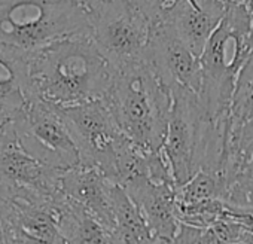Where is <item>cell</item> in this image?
Instances as JSON below:
<instances>
[{"label": "cell", "mask_w": 253, "mask_h": 244, "mask_svg": "<svg viewBox=\"0 0 253 244\" xmlns=\"http://www.w3.org/2000/svg\"><path fill=\"white\" fill-rule=\"evenodd\" d=\"M58 225L64 244H122L113 229L67 198L58 204Z\"/></svg>", "instance_id": "16"}, {"label": "cell", "mask_w": 253, "mask_h": 244, "mask_svg": "<svg viewBox=\"0 0 253 244\" xmlns=\"http://www.w3.org/2000/svg\"><path fill=\"white\" fill-rule=\"evenodd\" d=\"M0 244H11V204L0 197Z\"/></svg>", "instance_id": "21"}, {"label": "cell", "mask_w": 253, "mask_h": 244, "mask_svg": "<svg viewBox=\"0 0 253 244\" xmlns=\"http://www.w3.org/2000/svg\"><path fill=\"white\" fill-rule=\"evenodd\" d=\"M9 204L11 244H64L58 225V204L21 201H9Z\"/></svg>", "instance_id": "14"}, {"label": "cell", "mask_w": 253, "mask_h": 244, "mask_svg": "<svg viewBox=\"0 0 253 244\" xmlns=\"http://www.w3.org/2000/svg\"><path fill=\"white\" fill-rule=\"evenodd\" d=\"M11 119H9V116L3 112V110H0V130H2L8 122H9Z\"/></svg>", "instance_id": "24"}, {"label": "cell", "mask_w": 253, "mask_h": 244, "mask_svg": "<svg viewBox=\"0 0 253 244\" xmlns=\"http://www.w3.org/2000/svg\"><path fill=\"white\" fill-rule=\"evenodd\" d=\"M177 2L179 0H133V3L146 15L152 26L161 23ZM188 2L194 6H198V0H188Z\"/></svg>", "instance_id": "20"}, {"label": "cell", "mask_w": 253, "mask_h": 244, "mask_svg": "<svg viewBox=\"0 0 253 244\" xmlns=\"http://www.w3.org/2000/svg\"><path fill=\"white\" fill-rule=\"evenodd\" d=\"M253 237V228L238 222H219L207 228L179 223L169 244H240Z\"/></svg>", "instance_id": "18"}, {"label": "cell", "mask_w": 253, "mask_h": 244, "mask_svg": "<svg viewBox=\"0 0 253 244\" xmlns=\"http://www.w3.org/2000/svg\"><path fill=\"white\" fill-rule=\"evenodd\" d=\"M122 134L148 154H160L171 110V94L143 60L115 72L103 98Z\"/></svg>", "instance_id": "2"}, {"label": "cell", "mask_w": 253, "mask_h": 244, "mask_svg": "<svg viewBox=\"0 0 253 244\" xmlns=\"http://www.w3.org/2000/svg\"><path fill=\"white\" fill-rule=\"evenodd\" d=\"M240 244H253V237H250L247 241H243V243H240Z\"/></svg>", "instance_id": "26"}, {"label": "cell", "mask_w": 253, "mask_h": 244, "mask_svg": "<svg viewBox=\"0 0 253 244\" xmlns=\"http://www.w3.org/2000/svg\"><path fill=\"white\" fill-rule=\"evenodd\" d=\"M29 55L0 43V110L9 119L35 100L29 75Z\"/></svg>", "instance_id": "15"}, {"label": "cell", "mask_w": 253, "mask_h": 244, "mask_svg": "<svg viewBox=\"0 0 253 244\" xmlns=\"http://www.w3.org/2000/svg\"><path fill=\"white\" fill-rule=\"evenodd\" d=\"M253 121V51L238 72L229 106L228 122L231 127H241Z\"/></svg>", "instance_id": "19"}, {"label": "cell", "mask_w": 253, "mask_h": 244, "mask_svg": "<svg viewBox=\"0 0 253 244\" xmlns=\"http://www.w3.org/2000/svg\"><path fill=\"white\" fill-rule=\"evenodd\" d=\"M115 72L89 35L54 41L29 55V75L35 98L55 107L103 100Z\"/></svg>", "instance_id": "1"}, {"label": "cell", "mask_w": 253, "mask_h": 244, "mask_svg": "<svg viewBox=\"0 0 253 244\" xmlns=\"http://www.w3.org/2000/svg\"><path fill=\"white\" fill-rule=\"evenodd\" d=\"M225 11L226 5L222 0H198V6L191 5L188 0H179L161 23L171 27L179 39L200 57Z\"/></svg>", "instance_id": "13"}, {"label": "cell", "mask_w": 253, "mask_h": 244, "mask_svg": "<svg viewBox=\"0 0 253 244\" xmlns=\"http://www.w3.org/2000/svg\"><path fill=\"white\" fill-rule=\"evenodd\" d=\"M112 205L115 232L122 244H164L154 235L137 205L116 183L112 189Z\"/></svg>", "instance_id": "17"}, {"label": "cell", "mask_w": 253, "mask_h": 244, "mask_svg": "<svg viewBox=\"0 0 253 244\" xmlns=\"http://www.w3.org/2000/svg\"><path fill=\"white\" fill-rule=\"evenodd\" d=\"M11 122L24 151L38 161L60 171L79 165L76 146L55 106L35 98Z\"/></svg>", "instance_id": "9"}, {"label": "cell", "mask_w": 253, "mask_h": 244, "mask_svg": "<svg viewBox=\"0 0 253 244\" xmlns=\"http://www.w3.org/2000/svg\"><path fill=\"white\" fill-rule=\"evenodd\" d=\"M249 35V9L241 5H226L222 21L200 55L198 101L209 122H217L229 113L238 72L253 51Z\"/></svg>", "instance_id": "4"}, {"label": "cell", "mask_w": 253, "mask_h": 244, "mask_svg": "<svg viewBox=\"0 0 253 244\" xmlns=\"http://www.w3.org/2000/svg\"><path fill=\"white\" fill-rule=\"evenodd\" d=\"M170 94L171 110L161 152L179 188L201 170L211 122L204 118L197 94L185 89Z\"/></svg>", "instance_id": "7"}, {"label": "cell", "mask_w": 253, "mask_h": 244, "mask_svg": "<svg viewBox=\"0 0 253 244\" xmlns=\"http://www.w3.org/2000/svg\"><path fill=\"white\" fill-rule=\"evenodd\" d=\"M57 109L76 146L81 165L98 170L119 186L142 171L148 152L122 134L103 100Z\"/></svg>", "instance_id": "3"}, {"label": "cell", "mask_w": 253, "mask_h": 244, "mask_svg": "<svg viewBox=\"0 0 253 244\" xmlns=\"http://www.w3.org/2000/svg\"><path fill=\"white\" fill-rule=\"evenodd\" d=\"M145 61L170 92L185 89L198 95L201 86L200 57L167 24L160 23L152 27L145 51Z\"/></svg>", "instance_id": "10"}, {"label": "cell", "mask_w": 253, "mask_h": 244, "mask_svg": "<svg viewBox=\"0 0 253 244\" xmlns=\"http://www.w3.org/2000/svg\"><path fill=\"white\" fill-rule=\"evenodd\" d=\"M75 35H89V15L78 0H0V43L32 54Z\"/></svg>", "instance_id": "5"}, {"label": "cell", "mask_w": 253, "mask_h": 244, "mask_svg": "<svg viewBox=\"0 0 253 244\" xmlns=\"http://www.w3.org/2000/svg\"><path fill=\"white\" fill-rule=\"evenodd\" d=\"M225 5H241L249 8L250 5H253V0H222Z\"/></svg>", "instance_id": "22"}, {"label": "cell", "mask_w": 253, "mask_h": 244, "mask_svg": "<svg viewBox=\"0 0 253 244\" xmlns=\"http://www.w3.org/2000/svg\"><path fill=\"white\" fill-rule=\"evenodd\" d=\"M78 2H81L82 5L85 6H89L91 3H95V2H103V0H78Z\"/></svg>", "instance_id": "25"}, {"label": "cell", "mask_w": 253, "mask_h": 244, "mask_svg": "<svg viewBox=\"0 0 253 244\" xmlns=\"http://www.w3.org/2000/svg\"><path fill=\"white\" fill-rule=\"evenodd\" d=\"M247 9H249V17H250V35H249V41H250V46L253 48V5H250Z\"/></svg>", "instance_id": "23"}, {"label": "cell", "mask_w": 253, "mask_h": 244, "mask_svg": "<svg viewBox=\"0 0 253 244\" xmlns=\"http://www.w3.org/2000/svg\"><path fill=\"white\" fill-rule=\"evenodd\" d=\"M60 170H55L24 151L12 122L0 130V197L30 204H58Z\"/></svg>", "instance_id": "8"}, {"label": "cell", "mask_w": 253, "mask_h": 244, "mask_svg": "<svg viewBox=\"0 0 253 244\" xmlns=\"http://www.w3.org/2000/svg\"><path fill=\"white\" fill-rule=\"evenodd\" d=\"M86 9L89 36L115 70L145 60L154 26L133 0H103Z\"/></svg>", "instance_id": "6"}, {"label": "cell", "mask_w": 253, "mask_h": 244, "mask_svg": "<svg viewBox=\"0 0 253 244\" xmlns=\"http://www.w3.org/2000/svg\"><path fill=\"white\" fill-rule=\"evenodd\" d=\"M121 188L142 211L154 235L164 244H169L180 223L176 208V185L173 182L152 180L146 174H137L124 182Z\"/></svg>", "instance_id": "11"}, {"label": "cell", "mask_w": 253, "mask_h": 244, "mask_svg": "<svg viewBox=\"0 0 253 244\" xmlns=\"http://www.w3.org/2000/svg\"><path fill=\"white\" fill-rule=\"evenodd\" d=\"M113 185L98 170L81 164L63 171L60 179V189L64 198L81 205L98 222L115 231L112 205Z\"/></svg>", "instance_id": "12"}]
</instances>
